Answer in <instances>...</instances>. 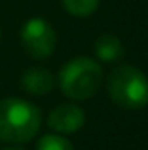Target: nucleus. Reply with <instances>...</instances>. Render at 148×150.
Instances as JSON below:
<instances>
[{
  "instance_id": "6e6552de",
  "label": "nucleus",
  "mask_w": 148,
  "mask_h": 150,
  "mask_svg": "<svg viewBox=\"0 0 148 150\" xmlns=\"http://www.w3.org/2000/svg\"><path fill=\"white\" fill-rule=\"evenodd\" d=\"M63 8L74 17H87L99 8V0H61Z\"/></svg>"
},
{
  "instance_id": "0eeeda50",
  "label": "nucleus",
  "mask_w": 148,
  "mask_h": 150,
  "mask_svg": "<svg viewBox=\"0 0 148 150\" xmlns=\"http://www.w3.org/2000/svg\"><path fill=\"white\" fill-rule=\"evenodd\" d=\"M95 55L104 63L118 61L123 55V44L114 34H103L95 40Z\"/></svg>"
},
{
  "instance_id": "1a4fd4ad",
  "label": "nucleus",
  "mask_w": 148,
  "mask_h": 150,
  "mask_svg": "<svg viewBox=\"0 0 148 150\" xmlns=\"http://www.w3.org/2000/svg\"><path fill=\"white\" fill-rule=\"evenodd\" d=\"M36 150H74L70 141L61 135H44L38 141Z\"/></svg>"
},
{
  "instance_id": "7ed1b4c3",
  "label": "nucleus",
  "mask_w": 148,
  "mask_h": 150,
  "mask_svg": "<svg viewBox=\"0 0 148 150\" xmlns=\"http://www.w3.org/2000/svg\"><path fill=\"white\" fill-rule=\"evenodd\" d=\"M103 84V69L91 57H76L59 72L61 91L74 101L91 99Z\"/></svg>"
},
{
  "instance_id": "f257e3e1",
  "label": "nucleus",
  "mask_w": 148,
  "mask_h": 150,
  "mask_svg": "<svg viewBox=\"0 0 148 150\" xmlns=\"http://www.w3.org/2000/svg\"><path fill=\"white\" fill-rule=\"evenodd\" d=\"M40 124V110L32 103L23 99L0 101V141L2 143H27L38 133Z\"/></svg>"
},
{
  "instance_id": "f03ea898",
  "label": "nucleus",
  "mask_w": 148,
  "mask_h": 150,
  "mask_svg": "<svg viewBox=\"0 0 148 150\" xmlns=\"http://www.w3.org/2000/svg\"><path fill=\"white\" fill-rule=\"evenodd\" d=\"M108 97L125 110H141L148 105V78L133 65H120L108 74Z\"/></svg>"
},
{
  "instance_id": "9d476101",
  "label": "nucleus",
  "mask_w": 148,
  "mask_h": 150,
  "mask_svg": "<svg viewBox=\"0 0 148 150\" xmlns=\"http://www.w3.org/2000/svg\"><path fill=\"white\" fill-rule=\"evenodd\" d=\"M2 150H23V148H15V146H10V148H2Z\"/></svg>"
},
{
  "instance_id": "20e7f679",
  "label": "nucleus",
  "mask_w": 148,
  "mask_h": 150,
  "mask_svg": "<svg viewBox=\"0 0 148 150\" xmlns=\"http://www.w3.org/2000/svg\"><path fill=\"white\" fill-rule=\"evenodd\" d=\"M21 42L25 51L34 59H48L55 51L57 36L53 27L42 17H32L21 29Z\"/></svg>"
},
{
  "instance_id": "39448f33",
  "label": "nucleus",
  "mask_w": 148,
  "mask_h": 150,
  "mask_svg": "<svg viewBox=\"0 0 148 150\" xmlns=\"http://www.w3.org/2000/svg\"><path fill=\"white\" fill-rule=\"evenodd\" d=\"M85 124V112L78 105L67 103L53 108L48 116V125L57 133H76Z\"/></svg>"
},
{
  "instance_id": "423d86ee",
  "label": "nucleus",
  "mask_w": 148,
  "mask_h": 150,
  "mask_svg": "<svg viewBox=\"0 0 148 150\" xmlns=\"http://www.w3.org/2000/svg\"><path fill=\"white\" fill-rule=\"evenodd\" d=\"M21 86L30 95H46L53 89V74L42 67L27 69L21 76Z\"/></svg>"
}]
</instances>
